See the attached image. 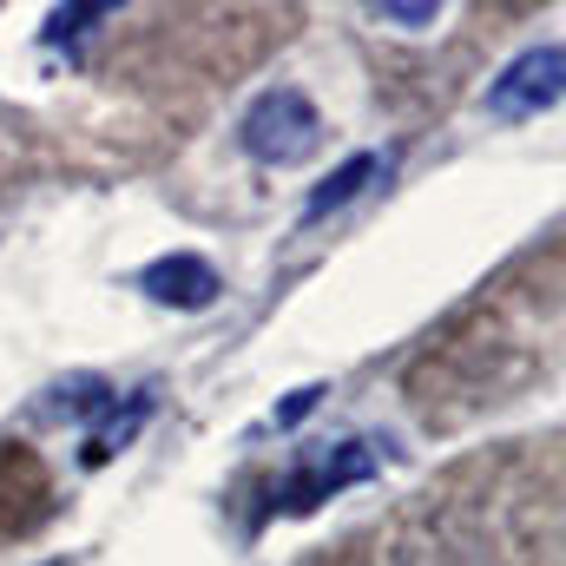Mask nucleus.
Returning <instances> with one entry per match:
<instances>
[{"instance_id": "nucleus-7", "label": "nucleus", "mask_w": 566, "mask_h": 566, "mask_svg": "<svg viewBox=\"0 0 566 566\" xmlns=\"http://www.w3.org/2000/svg\"><path fill=\"white\" fill-rule=\"evenodd\" d=\"M369 13H376V20H389V27H409V33H422V27H434V20H441V7H434V0H416V7H396V0H376Z\"/></svg>"}, {"instance_id": "nucleus-6", "label": "nucleus", "mask_w": 566, "mask_h": 566, "mask_svg": "<svg viewBox=\"0 0 566 566\" xmlns=\"http://www.w3.org/2000/svg\"><path fill=\"white\" fill-rule=\"evenodd\" d=\"M145 416H151V396H133V409H126V416H113V422L93 434V461H106L113 448H126V441H133V428H139Z\"/></svg>"}, {"instance_id": "nucleus-1", "label": "nucleus", "mask_w": 566, "mask_h": 566, "mask_svg": "<svg viewBox=\"0 0 566 566\" xmlns=\"http://www.w3.org/2000/svg\"><path fill=\"white\" fill-rule=\"evenodd\" d=\"M238 145H244L258 165L290 171V165L316 158V145H323V113L310 106L303 86H271V93L251 99V113H244V126H238Z\"/></svg>"}, {"instance_id": "nucleus-2", "label": "nucleus", "mask_w": 566, "mask_h": 566, "mask_svg": "<svg viewBox=\"0 0 566 566\" xmlns=\"http://www.w3.org/2000/svg\"><path fill=\"white\" fill-rule=\"evenodd\" d=\"M560 40H547V46H527L501 80H488V93H481V106L494 113V119H541V113H554L560 106Z\"/></svg>"}, {"instance_id": "nucleus-5", "label": "nucleus", "mask_w": 566, "mask_h": 566, "mask_svg": "<svg viewBox=\"0 0 566 566\" xmlns=\"http://www.w3.org/2000/svg\"><path fill=\"white\" fill-rule=\"evenodd\" d=\"M376 171H382V158H376V151H356V158H349V165H343V171H336V178H329V185H323L316 198H310V211H303V218L316 224V218L343 211V205H349V198H356V191H363V185H369Z\"/></svg>"}, {"instance_id": "nucleus-3", "label": "nucleus", "mask_w": 566, "mask_h": 566, "mask_svg": "<svg viewBox=\"0 0 566 566\" xmlns=\"http://www.w3.org/2000/svg\"><path fill=\"white\" fill-rule=\"evenodd\" d=\"M376 474V441H336L329 454H310L290 481H283V507H316L329 494H343L349 481H369Z\"/></svg>"}, {"instance_id": "nucleus-8", "label": "nucleus", "mask_w": 566, "mask_h": 566, "mask_svg": "<svg viewBox=\"0 0 566 566\" xmlns=\"http://www.w3.org/2000/svg\"><path fill=\"white\" fill-rule=\"evenodd\" d=\"M46 566H66V560H46Z\"/></svg>"}, {"instance_id": "nucleus-4", "label": "nucleus", "mask_w": 566, "mask_h": 566, "mask_svg": "<svg viewBox=\"0 0 566 566\" xmlns=\"http://www.w3.org/2000/svg\"><path fill=\"white\" fill-rule=\"evenodd\" d=\"M139 290L151 296V303H171V310H205L224 283H218V271H211L205 258L171 251V258H158V264H145L139 271Z\"/></svg>"}]
</instances>
